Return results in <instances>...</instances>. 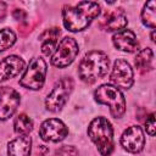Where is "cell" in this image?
<instances>
[{"mask_svg":"<svg viewBox=\"0 0 156 156\" xmlns=\"http://www.w3.org/2000/svg\"><path fill=\"white\" fill-rule=\"evenodd\" d=\"M127 24H128L127 15L122 9L106 11L100 22L101 28H104L107 32H119L124 29Z\"/></svg>","mask_w":156,"mask_h":156,"instance_id":"7c38bea8","label":"cell"},{"mask_svg":"<svg viewBox=\"0 0 156 156\" xmlns=\"http://www.w3.org/2000/svg\"><path fill=\"white\" fill-rule=\"evenodd\" d=\"M88 135L95 144L101 156H110L115 149L113 128L110 121L102 116L95 117L88 127Z\"/></svg>","mask_w":156,"mask_h":156,"instance_id":"3957f363","label":"cell"},{"mask_svg":"<svg viewBox=\"0 0 156 156\" xmlns=\"http://www.w3.org/2000/svg\"><path fill=\"white\" fill-rule=\"evenodd\" d=\"M24 60L17 55H10L0 61V83L18 76L24 69Z\"/></svg>","mask_w":156,"mask_h":156,"instance_id":"4fadbf2b","label":"cell"},{"mask_svg":"<svg viewBox=\"0 0 156 156\" xmlns=\"http://www.w3.org/2000/svg\"><path fill=\"white\" fill-rule=\"evenodd\" d=\"M46 72L48 67L45 60L41 57H33L24 69L20 79V84L26 89L39 90L45 83Z\"/></svg>","mask_w":156,"mask_h":156,"instance_id":"5b68a950","label":"cell"},{"mask_svg":"<svg viewBox=\"0 0 156 156\" xmlns=\"http://www.w3.org/2000/svg\"><path fill=\"white\" fill-rule=\"evenodd\" d=\"M33 129V121L32 118L26 113H20L15 117L13 121V130L18 135L28 134Z\"/></svg>","mask_w":156,"mask_h":156,"instance_id":"d6986e66","label":"cell"},{"mask_svg":"<svg viewBox=\"0 0 156 156\" xmlns=\"http://www.w3.org/2000/svg\"><path fill=\"white\" fill-rule=\"evenodd\" d=\"M32 151V138L28 134L18 135L7 144L9 156H30Z\"/></svg>","mask_w":156,"mask_h":156,"instance_id":"9a60e30c","label":"cell"},{"mask_svg":"<svg viewBox=\"0 0 156 156\" xmlns=\"http://www.w3.org/2000/svg\"><path fill=\"white\" fill-rule=\"evenodd\" d=\"M140 18L144 26L154 29L156 26V2L154 0L147 1L140 13Z\"/></svg>","mask_w":156,"mask_h":156,"instance_id":"ac0fdd59","label":"cell"},{"mask_svg":"<svg viewBox=\"0 0 156 156\" xmlns=\"http://www.w3.org/2000/svg\"><path fill=\"white\" fill-rule=\"evenodd\" d=\"M79 52L78 43L72 37H65L56 46L55 52L51 56V65L57 68H65L69 66Z\"/></svg>","mask_w":156,"mask_h":156,"instance_id":"52a82bcc","label":"cell"},{"mask_svg":"<svg viewBox=\"0 0 156 156\" xmlns=\"http://www.w3.org/2000/svg\"><path fill=\"white\" fill-rule=\"evenodd\" d=\"M112 43L115 48L123 52H135L139 50V41L136 35L130 29H122L112 35Z\"/></svg>","mask_w":156,"mask_h":156,"instance_id":"5bb4252c","label":"cell"},{"mask_svg":"<svg viewBox=\"0 0 156 156\" xmlns=\"http://www.w3.org/2000/svg\"><path fill=\"white\" fill-rule=\"evenodd\" d=\"M145 130L150 136L155 135L156 130V122H155V113H150L145 119Z\"/></svg>","mask_w":156,"mask_h":156,"instance_id":"7402d4cb","label":"cell"},{"mask_svg":"<svg viewBox=\"0 0 156 156\" xmlns=\"http://www.w3.org/2000/svg\"><path fill=\"white\" fill-rule=\"evenodd\" d=\"M150 38H151V41L155 43V29H152V32H151V34H150Z\"/></svg>","mask_w":156,"mask_h":156,"instance_id":"cb8c5ba5","label":"cell"},{"mask_svg":"<svg viewBox=\"0 0 156 156\" xmlns=\"http://www.w3.org/2000/svg\"><path fill=\"white\" fill-rule=\"evenodd\" d=\"M110 80L115 84L116 88H132L134 83V73L130 65L123 58H117L113 62V67L110 73Z\"/></svg>","mask_w":156,"mask_h":156,"instance_id":"9c48e42d","label":"cell"},{"mask_svg":"<svg viewBox=\"0 0 156 156\" xmlns=\"http://www.w3.org/2000/svg\"><path fill=\"white\" fill-rule=\"evenodd\" d=\"M67 135H68V128L58 118H48L40 124L39 136L44 141L58 143L62 141Z\"/></svg>","mask_w":156,"mask_h":156,"instance_id":"ba28073f","label":"cell"},{"mask_svg":"<svg viewBox=\"0 0 156 156\" xmlns=\"http://www.w3.org/2000/svg\"><path fill=\"white\" fill-rule=\"evenodd\" d=\"M108 66H110V60L104 51L101 50L89 51L88 54L84 55V57L79 63L78 67L79 78L87 84H93L98 79L107 74Z\"/></svg>","mask_w":156,"mask_h":156,"instance_id":"7a4b0ae2","label":"cell"},{"mask_svg":"<svg viewBox=\"0 0 156 156\" xmlns=\"http://www.w3.org/2000/svg\"><path fill=\"white\" fill-rule=\"evenodd\" d=\"M55 156H78V150L73 145H63L55 151Z\"/></svg>","mask_w":156,"mask_h":156,"instance_id":"44dd1931","label":"cell"},{"mask_svg":"<svg viewBox=\"0 0 156 156\" xmlns=\"http://www.w3.org/2000/svg\"><path fill=\"white\" fill-rule=\"evenodd\" d=\"M94 98L98 104L106 105L113 118H121L126 112V99L123 93L111 84H102L94 91Z\"/></svg>","mask_w":156,"mask_h":156,"instance_id":"277c9868","label":"cell"},{"mask_svg":"<svg viewBox=\"0 0 156 156\" xmlns=\"http://www.w3.org/2000/svg\"><path fill=\"white\" fill-rule=\"evenodd\" d=\"M7 13V5L4 1H0V22L4 21V18L6 17Z\"/></svg>","mask_w":156,"mask_h":156,"instance_id":"603a6c76","label":"cell"},{"mask_svg":"<svg viewBox=\"0 0 156 156\" xmlns=\"http://www.w3.org/2000/svg\"><path fill=\"white\" fill-rule=\"evenodd\" d=\"M60 34H61V30L60 28H56V27L49 28L40 34L39 40L41 43V52L45 56H51L54 50H56Z\"/></svg>","mask_w":156,"mask_h":156,"instance_id":"2e32d148","label":"cell"},{"mask_svg":"<svg viewBox=\"0 0 156 156\" xmlns=\"http://www.w3.org/2000/svg\"><path fill=\"white\" fill-rule=\"evenodd\" d=\"M16 33L10 28L0 29V52L10 49L16 43Z\"/></svg>","mask_w":156,"mask_h":156,"instance_id":"ffe728a7","label":"cell"},{"mask_svg":"<svg viewBox=\"0 0 156 156\" xmlns=\"http://www.w3.org/2000/svg\"><path fill=\"white\" fill-rule=\"evenodd\" d=\"M74 83L72 78L63 77L61 78L52 88V90L48 94L45 99V107L48 111L51 112H58L62 110L65 104L67 102L72 90H73Z\"/></svg>","mask_w":156,"mask_h":156,"instance_id":"8992f818","label":"cell"},{"mask_svg":"<svg viewBox=\"0 0 156 156\" xmlns=\"http://www.w3.org/2000/svg\"><path fill=\"white\" fill-rule=\"evenodd\" d=\"M135 67L140 72H149L154 69V52L150 48L141 49L134 60Z\"/></svg>","mask_w":156,"mask_h":156,"instance_id":"e0dca14e","label":"cell"},{"mask_svg":"<svg viewBox=\"0 0 156 156\" xmlns=\"http://www.w3.org/2000/svg\"><path fill=\"white\" fill-rule=\"evenodd\" d=\"M121 145L124 150L132 154L140 152L145 146L144 130L139 126L128 127L121 135Z\"/></svg>","mask_w":156,"mask_h":156,"instance_id":"8fae6325","label":"cell"},{"mask_svg":"<svg viewBox=\"0 0 156 156\" xmlns=\"http://www.w3.org/2000/svg\"><path fill=\"white\" fill-rule=\"evenodd\" d=\"M21 102L20 93L10 87L0 88V121H6L13 116Z\"/></svg>","mask_w":156,"mask_h":156,"instance_id":"30bf717a","label":"cell"},{"mask_svg":"<svg viewBox=\"0 0 156 156\" xmlns=\"http://www.w3.org/2000/svg\"><path fill=\"white\" fill-rule=\"evenodd\" d=\"M101 7L95 1H80L77 5H66L62 9V22L69 32H82L100 15Z\"/></svg>","mask_w":156,"mask_h":156,"instance_id":"6da1fadb","label":"cell"}]
</instances>
